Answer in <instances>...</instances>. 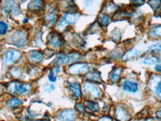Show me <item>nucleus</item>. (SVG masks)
Here are the masks:
<instances>
[{
    "label": "nucleus",
    "instance_id": "obj_1",
    "mask_svg": "<svg viewBox=\"0 0 161 121\" xmlns=\"http://www.w3.org/2000/svg\"><path fill=\"white\" fill-rule=\"evenodd\" d=\"M80 14L78 13H66L63 14V16L60 18V21L57 25V29L62 30L64 29L67 25H71L76 23L80 18Z\"/></svg>",
    "mask_w": 161,
    "mask_h": 121
},
{
    "label": "nucleus",
    "instance_id": "obj_2",
    "mask_svg": "<svg viewBox=\"0 0 161 121\" xmlns=\"http://www.w3.org/2000/svg\"><path fill=\"white\" fill-rule=\"evenodd\" d=\"M81 59V55L78 53H72L69 54H62L58 56L54 61L55 64H69L78 62Z\"/></svg>",
    "mask_w": 161,
    "mask_h": 121
},
{
    "label": "nucleus",
    "instance_id": "obj_3",
    "mask_svg": "<svg viewBox=\"0 0 161 121\" xmlns=\"http://www.w3.org/2000/svg\"><path fill=\"white\" fill-rule=\"evenodd\" d=\"M30 89V86L28 84H21L19 82L13 81L10 82L8 86V91L11 94H26L28 92Z\"/></svg>",
    "mask_w": 161,
    "mask_h": 121
},
{
    "label": "nucleus",
    "instance_id": "obj_4",
    "mask_svg": "<svg viewBox=\"0 0 161 121\" xmlns=\"http://www.w3.org/2000/svg\"><path fill=\"white\" fill-rule=\"evenodd\" d=\"M11 43L19 48H22L25 46V45L28 41V36L26 33L22 31H19L15 32L12 36H11Z\"/></svg>",
    "mask_w": 161,
    "mask_h": 121
},
{
    "label": "nucleus",
    "instance_id": "obj_5",
    "mask_svg": "<svg viewBox=\"0 0 161 121\" xmlns=\"http://www.w3.org/2000/svg\"><path fill=\"white\" fill-rule=\"evenodd\" d=\"M83 91L85 94H89L92 98H96L102 95V91L99 88L88 82L84 84Z\"/></svg>",
    "mask_w": 161,
    "mask_h": 121
},
{
    "label": "nucleus",
    "instance_id": "obj_6",
    "mask_svg": "<svg viewBox=\"0 0 161 121\" xmlns=\"http://www.w3.org/2000/svg\"><path fill=\"white\" fill-rule=\"evenodd\" d=\"M89 71L88 64L84 62H76L70 66L68 69V72L71 74H84Z\"/></svg>",
    "mask_w": 161,
    "mask_h": 121
},
{
    "label": "nucleus",
    "instance_id": "obj_7",
    "mask_svg": "<svg viewBox=\"0 0 161 121\" xmlns=\"http://www.w3.org/2000/svg\"><path fill=\"white\" fill-rule=\"evenodd\" d=\"M2 11L4 14H8L10 13L12 14H17L20 12V8H18L17 5L13 2L6 1L3 3Z\"/></svg>",
    "mask_w": 161,
    "mask_h": 121
},
{
    "label": "nucleus",
    "instance_id": "obj_8",
    "mask_svg": "<svg viewBox=\"0 0 161 121\" xmlns=\"http://www.w3.org/2000/svg\"><path fill=\"white\" fill-rule=\"evenodd\" d=\"M21 57V52L17 50H10L5 54L4 62L5 65H10L19 59Z\"/></svg>",
    "mask_w": 161,
    "mask_h": 121
},
{
    "label": "nucleus",
    "instance_id": "obj_9",
    "mask_svg": "<svg viewBox=\"0 0 161 121\" xmlns=\"http://www.w3.org/2000/svg\"><path fill=\"white\" fill-rule=\"evenodd\" d=\"M61 36L58 33L51 32L48 36V44L55 49L61 47Z\"/></svg>",
    "mask_w": 161,
    "mask_h": 121
},
{
    "label": "nucleus",
    "instance_id": "obj_10",
    "mask_svg": "<svg viewBox=\"0 0 161 121\" xmlns=\"http://www.w3.org/2000/svg\"><path fill=\"white\" fill-rule=\"evenodd\" d=\"M75 113L73 110H63L60 112L57 117L56 121H74L75 120Z\"/></svg>",
    "mask_w": 161,
    "mask_h": 121
},
{
    "label": "nucleus",
    "instance_id": "obj_11",
    "mask_svg": "<svg viewBox=\"0 0 161 121\" xmlns=\"http://www.w3.org/2000/svg\"><path fill=\"white\" fill-rule=\"evenodd\" d=\"M133 11H130L129 9H122L118 10L113 15V20H123V19H128L131 17Z\"/></svg>",
    "mask_w": 161,
    "mask_h": 121
},
{
    "label": "nucleus",
    "instance_id": "obj_12",
    "mask_svg": "<svg viewBox=\"0 0 161 121\" xmlns=\"http://www.w3.org/2000/svg\"><path fill=\"white\" fill-rule=\"evenodd\" d=\"M28 60L31 62H34V63H38L40 62L43 60V53L40 51L38 50H34L31 51L28 54Z\"/></svg>",
    "mask_w": 161,
    "mask_h": 121
},
{
    "label": "nucleus",
    "instance_id": "obj_13",
    "mask_svg": "<svg viewBox=\"0 0 161 121\" xmlns=\"http://www.w3.org/2000/svg\"><path fill=\"white\" fill-rule=\"evenodd\" d=\"M115 117L120 121H127L129 118V114L125 108L120 106L116 109Z\"/></svg>",
    "mask_w": 161,
    "mask_h": 121
},
{
    "label": "nucleus",
    "instance_id": "obj_14",
    "mask_svg": "<svg viewBox=\"0 0 161 121\" xmlns=\"http://www.w3.org/2000/svg\"><path fill=\"white\" fill-rule=\"evenodd\" d=\"M85 79H87L89 81H94V82H102V77H101V74L98 71L95 70H92L89 71L88 73H87L84 76Z\"/></svg>",
    "mask_w": 161,
    "mask_h": 121
},
{
    "label": "nucleus",
    "instance_id": "obj_15",
    "mask_svg": "<svg viewBox=\"0 0 161 121\" xmlns=\"http://www.w3.org/2000/svg\"><path fill=\"white\" fill-rule=\"evenodd\" d=\"M122 89L125 92L135 93L138 91L139 87L137 82H132L130 80H125L122 83Z\"/></svg>",
    "mask_w": 161,
    "mask_h": 121
},
{
    "label": "nucleus",
    "instance_id": "obj_16",
    "mask_svg": "<svg viewBox=\"0 0 161 121\" xmlns=\"http://www.w3.org/2000/svg\"><path fill=\"white\" fill-rule=\"evenodd\" d=\"M121 73H122V68L116 67L113 68L111 72L109 74V79L112 82H117L120 78Z\"/></svg>",
    "mask_w": 161,
    "mask_h": 121
},
{
    "label": "nucleus",
    "instance_id": "obj_17",
    "mask_svg": "<svg viewBox=\"0 0 161 121\" xmlns=\"http://www.w3.org/2000/svg\"><path fill=\"white\" fill-rule=\"evenodd\" d=\"M70 90L72 91V92L73 93V94L75 95V97L80 98L81 97V92H80V85L78 82H73V83H70L69 86Z\"/></svg>",
    "mask_w": 161,
    "mask_h": 121
},
{
    "label": "nucleus",
    "instance_id": "obj_18",
    "mask_svg": "<svg viewBox=\"0 0 161 121\" xmlns=\"http://www.w3.org/2000/svg\"><path fill=\"white\" fill-rule=\"evenodd\" d=\"M28 8L32 11H40L43 8V3L41 1H32L29 3Z\"/></svg>",
    "mask_w": 161,
    "mask_h": 121
},
{
    "label": "nucleus",
    "instance_id": "obj_19",
    "mask_svg": "<svg viewBox=\"0 0 161 121\" xmlns=\"http://www.w3.org/2000/svg\"><path fill=\"white\" fill-rule=\"evenodd\" d=\"M148 4L155 11V16H161V1H149Z\"/></svg>",
    "mask_w": 161,
    "mask_h": 121
},
{
    "label": "nucleus",
    "instance_id": "obj_20",
    "mask_svg": "<svg viewBox=\"0 0 161 121\" xmlns=\"http://www.w3.org/2000/svg\"><path fill=\"white\" fill-rule=\"evenodd\" d=\"M57 19V14L55 11H52L46 14L45 20L48 25H53Z\"/></svg>",
    "mask_w": 161,
    "mask_h": 121
},
{
    "label": "nucleus",
    "instance_id": "obj_21",
    "mask_svg": "<svg viewBox=\"0 0 161 121\" xmlns=\"http://www.w3.org/2000/svg\"><path fill=\"white\" fill-rule=\"evenodd\" d=\"M118 8H119L118 6H117L116 5L114 4L113 2H107L106 4L105 5V6L103 7V11L104 12L110 13L118 9Z\"/></svg>",
    "mask_w": 161,
    "mask_h": 121
},
{
    "label": "nucleus",
    "instance_id": "obj_22",
    "mask_svg": "<svg viewBox=\"0 0 161 121\" xmlns=\"http://www.w3.org/2000/svg\"><path fill=\"white\" fill-rule=\"evenodd\" d=\"M60 71V67L57 66V67L54 68V69H51L49 71V74H48V79L51 82H55L57 79V74H58V72Z\"/></svg>",
    "mask_w": 161,
    "mask_h": 121
},
{
    "label": "nucleus",
    "instance_id": "obj_23",
    "mask_svg": "<svg viewBox=\"0 0 161 121\" xmlns=\"http://www.w3.org/2000/svg\"><path fill=\"white\" fill-rule=\"evenodd\" d=\"M98 22L100 23L102 25L106 26L109 24V22H110V17H109L108 15L104 14H100L98 16Z\"/></svg>",
    "mask_w": 161,
    "mask_h": 121
},
{
    "label": "nucleus",
    "instance_id": "obj_24",
    "mask_svg": "<svg viewBox=\"0 0 161 121\" xmlns=\"http://www.w3.org/2000/svg\"><path fill=\"white\" fill-rule=\"evenodd\" d=\"M85 106L87 109L91 112H97L99 110V106L96 103L92 102V101H86L85 102Z\"/></svg>",
    "mask_w": 161,
    "mask_h": 121
},
{
    "label": "nucleus",
    "instance_id": "obj_25",
    "mask_svg": "<svg viewBox=\"0 0 161 121\" xmlns=\"http://www.w3.org/2000/svg\"><path fill=\"white\" fill-rule=\"evenodd\" d=\"M11 74L15 79H20L23 77V70L21 68H13L11 70Z\"/></svg>",
    "mask_w": 161,
    "mask_h": 121
},
{
    "label": "nucleus",
    "instance_id": "obj_26",
    "mask_svg": "<svg viewBox=\"0 0 161 121\" xmlns=\"http://www.w3.org/2000/svg\"><path fill=\"white\" fill-rule=\"evenodd\" d=\"M22 103H23L22 101L19 100L18 98H12V99H10V100L8 101L7 105H8V106L10 108H15L21 105Z\"/></svg>",
    "mask_w": 161,
    "mask_h": 121
},
{
    "label": "nucleus",
    "instance_id": "obj_27",
    "mask_svg": "<svg viewBox=\"0 0 161 121\" xmlns=\"http://www.w3.org/2000/svg\"><path fill=\"white\" fill-rule=\"evenodd\" d=\"M151 35L154 37H161V25L154 26L150 31Z\"/></svg>",
    "mask_w": 161,
    "mask_h": 121
},
{
    "label": "nucleus",
    "instance_id": "obj_28",
    "mask_svg": "<svg viewBox=\"0 0 161 121\" xmlns=\"http://www.w3.org/2000/svg\"><path fill=\"white\" fill-rule=\"evenodd\" d=\"M159 62V59H157V57H147V58H145V59H144L143 61H142V63L149 66V65L154 64L155 62Z\"/></svg>",
    "mask_w": 161,
    "mask_h": 121
},
{
    "label": "nucleus",
    "instance_id": "obj_29",
    "mask_svg": "<svg viewBox=\"0 0 161 121\" xmlns=\"http://www.w3.org/2000/svg\"><path fill=\"white\" fill-rule=\"evenodd\" d=\"M8 29V25L4 22H0V34L4 35L7 33Z\"/></svg>",
    "mask_w": 161,
    "mask_h": 121
},
{
    "label": "nucleus",
    "instance_id": "obj_30",
    "mask_svg": "<svg viewBox=\"0 0 161 121\" xmlns=\"http://www.w3.org/2000/svg\"><path fill=\"white\" fill-rule=\"evenodd\" d=\"M154 92L156 93L157 97L161 99V80L158 81L154 86Z\"/></svg>",
    "mask_w": 161,
    "mask_h": 121
},
{
    "label": "nucleus",
    "instance_id": "obj_31",
    "mask_svg": "<svg viewBox=\"0 0 161 121\" xmlns=\"http://www.w3.org/2000/svg\"><path fill=\"white\" fill-rule=\"evenodd\" d=\"M137 55H139L138 51H129V52H127L126 54H125V57H124V59H131V58L136 57Z\"/></svg>",
    "mask_w": 161,
    "mask_h": 121
},
{
    "label": "nucleus",
    "instance_id": "obj_32",
    "mask_svg": "<svg viewBox=\"0 0 161 121\" xmlns=\"http://www.w3.org/2000/svg\"><path fill=\"white\" fill-rule=\"evenodd\" d=\"M55 89V86L53 85H50V84H46L43 88V90L46 92H51Z\"/></svg>",
    "mask_w": 161,
    "mask_h": 121
},
{
    "label": "nucleus",
    "instance_id": "obj_33",
    "mask_svg": "<svg viewBox=\"0 0 161 121\" xmlns=\"http://www.w3.org/2000/svg\"><path fill=\"white\" fill-rule=\"evenodd\" d=\"M152 52H160L161 51V44L154 45L152 47Z\"/></svg>",
    "mask_w": 161,
    "mask_h": 121
},
{
    "label": "nucleus",
    "instance_id": "obj_34",
    "mask_svg": "<svg viewBox=\"0 0 161 121\" xmlns=\"http://www.w3.org/2000/svg\"><path fill=\"white\" fill-rule=\"evenodd\" d=\"M75 109H76L78 111H79V112H82V113H84L85 112L84 107V106L82 105L81 103L76 104V105H75Z\"/></svg>",
    "mask_w": 161,
    "mask_h": 121
},
{
    "label": "nucleus",
    "instance_id": "obj_35",
    "mask_svg": "<svg viewBox=\"0 0 161 121\" xmlns=\"http://www.w3.org/2000/svg\"><path fill=\"white\" fill-rule=\"evenodd\" d=\"M98 121H113L111 117H108V116H105V117H102L98 120Z\"/></svg>",
    "mask_w": 161,
    "mask_h": 121
},
{
    "label": "nucleus",
    "instance_id": "obj_36",
    "mask_svg": "<svg viewBox=\"0 0 161 121\" xmlns=\"http://www.w3.org/2000/svg\"><path fill=\"white\" fill-rule=\"evenodd\" d=\"M132 2H134V4H135L136 5L140 6L142 5L145 2V1H132Z\"/></svg>",
    "mask_w": 161,
    "mask_h": 121
},
{
    "label": "nucleus",
    "instance_id": "obj_37",
    "mask_svg": "<svg viewBox=\"0 0 161 121\" xmlns=\"http://www.w3.org/2000/svg\"><path fill=\"white\" fill-rule=\"evenodd\" d=\"M155 70L157 71V72L159 73H161V65H157V66H155Z\"/></svg>",
    "mask_w": 161,
    "mask_h": 121
},
{
    "label": "nucleus",
    "instance_id": "obj_38",
    "mask_svg": "<svg viewBox=\"0 0 161 121\" xmlns=\"http://www.w3.org/2000/svg\"><path fill=\"white\" fill-rule=\"evenodd\" d=\"M157 117H160V118H161V110L158 111V112H157Z\"/></svg>",
    "mask_w": 161,
    "mask_h": 121
},
{
    "label": "nucleus",
    "instance_id": "obj_39",
    "mask_svg": "<svg viewBox=\"0 0 161 121\" xmlns=\"http://www.w3.org/2000/svg\"><path fill=\"white\" fill-rule=\"evenodd\" d=\"M0 90H1V87H0Z\"/></svg>",
    "mask_w": 161,
    "mask_h": 121
}]
</instances>
